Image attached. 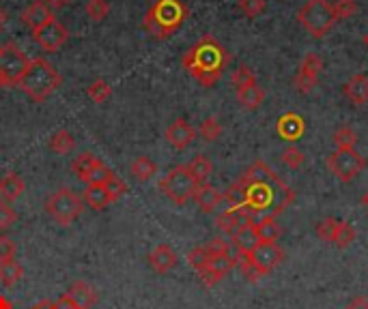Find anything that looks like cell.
Wrapping results in <instances>:
<instances>
[{
    "label": "cell",
    "instance_id": "cell-40",
    "mask_svg": "<svg viewBox=\"0 0 368 309\" xmlns=\"http://www.w3.org/2000/svg\"><path fill=\"white\" fill-rule=\"evenodd\" d=\"M235 258H237V267H239V271H241V275L248 279L250 283H256L263 275L259 273V269L254 267V262L250 260V255H239V253H235Z\"/></svg>",
    "mask_w": 368,
    "mask_h": 309
},
{
    "label": "cell",
    "instance_id": "cell-48",
    "mask_svg": "<svg viewBox=\"0 0 368 309\" xmlns=\"http://www.w3.org/2000/svg\"><path fill=\"white\" fill-rule=\"evenodd\" d=\"M15 221H17V213L11 209V204L0 202V232L9 230Z\"/></svg>",
    "mask_w": 368,
    "mask_h": 309
},
{
    "label": "cell",
    "instance_id": "cell-5",
    "mask_svg": "<svg viewBox=\"0 0 368 309\" xmlns=\"http://www.w3.org/2000/svg\"><path fill=\"white\" fill-rule=\"evenodd\" d=\"M298 22L314 39H321L334 29L336 17L328 0H308V3L298 11Z\"/></svg>",
    "mask_w": 368,
    "mask_h": 309
},
{
    "label": "cell",
    "instance_id": "cell-20",
    "mask_svg": "<svg viewBox=\"0 0 368 309\" xmlns=\"http://www.w3.org/2000/svg\"><path fill=\"white\" fill-rule=\"evenodd\" d=\"M342 93H345V97L353 103L355 108H362L368 103V77L362 75V73H355L351 75L347 84L342 86Z\"/></svg>",
    "mask_w": 368,
    "mask_h": 309
},
{
    "label": "cell",
    "instance_id": "cell-26",
    "mask_svg": "<svg viewBox=\"0 0 368 309\" xmlns=\"http://www.w3.org/2000/svg\"><path fill=\"white\" fill-rule=\"evenodd\" d=\"M84 202L91 206L93 211H104L108 204H112L104 185H86V189H84Z\"/></svg>",
    "mask_w": 368,
    "mask_h": 309
},
{
    "label": "cell",
    "instance_id": "cell-37",
    "mask_svg": "<svg viewBox=\"0 0 368 309\" xmlns=\"http://www.w3.org/2000/svg\"><path fill=\"white\" fill-rule=\"evenodd\" d=\"M332 140H334V146H336V148H355V144H358V134L353 132L351 127H340V129H336V132H334Z\"/></svg>",
    "mask_w": 368,
    "mask_h": 309
},
{
    "label": "cell",
    "instance_id": "cell-29",
    "mask_svg": "<svg viewBox=\"0 0 368 309\" xmlns=\"http://www.w3.org/2000/svg\"><path fill=\"white\" fill-rule=\"evenodd\" d=\"M130 172L136 180H140V183H146V180H151L158 172V166L149 159V157H138L132 161L130 166Z\"/></svg>",
    "mask_w": 368,
    "mask_h": 309
},
{
    "label": "cell",
    "instance_id": "cell-28",
    "mask_svg": "<svg viewBox=\"0 0 368 309\" xmlns=\"http://www.w3.org/2000/svg\"><path fill=\"white\" fill-rule=\"evenodd\" d=\"M187 170L192 172V176L196 178V183H207V178L211 176L213 172V164L209 157H205V154H196V157L187 164Z\"/></svg>",
    "mask_w": 368,
    "mask_h": 309
},
{
    "label": "cell",
    "instance_id": "cell-42",
    "mask_svg": "<svg viewBox=\"0 0 368 309\" xmlns=\"http://www.w3.org/2000/svg\"><path fill=\"white\" fill-rule=\"evenodd\" d=\"M108 13H110V3H108V0H89V3H86V15L93 22L106 19Z\"/></svg>",
    "mask_w": 368,
    "mask_h": 309
},
{
    "label": "cell",
    "instance_id": "cell-55",
    "mask_svg": "<svg viewBox=\"0 0 368 309\" xmlns=\"http://www.w3.org/2000/svg\"><path fill=\"white\" fill-rule=\"evenodd\" d=\"M364 45H366V47H368V33H366V35H364Z\"/></svg>",
    "mask_w": 368,
    "mask_h": 309
},
{
    "label": "cell",
    "instance_id": "cell-4",
    "mask_svg": "<svg viewBox=\"0 0 368 309\" xmlns=\"http://www.w3.org/2000/svg\"><path fill=\"white\" fill-rule=\"evenodd\" d=\"M63 82L61 73L47 63L45 58H33L29 63V69L26 73L22 75L20 80V90L31 97L35 103H43L47 97H50Z\"/></svg>",
    "mask_w": 368,
    "mask_h": 309
},
{
    "label": "cell",
    "instance_id": "cell-14",
    "mask_svg": "<svg viewBox=\"0 0 368 309\" xmlns=\"http://www.w3.org/2000/svg\"><path fill=\"white\" fill-rule=\"evenodd\" d=\"M237 267V258L233 253H227V255H217V258H211L209 260V267L205 271L199 273L203 286L207 288H213L215 283L222 281L233 269Z\"/></svg>",
    "mask_w": 368,
    "mask_h": 309
},
{
    "label": "cell",
    "instance_id": "cell-10",
    "mask_svg": "<svg viewBox=\"0 0 368 309\" xmlns=\"http://www.w3.org/2000/svg\"><path fill=\"white\" fill-rule=\"evenodd\" d=\"M321 69H323V58L314 54V52H308V54L302 58L300 63V69L296 73V90L302 93V95H310L319 82V75H321Z\"/></svg>",
    "mask_w": 368,
    "mask_h": 309
},
{
    "label": "cell",
    "instance_id": "cell-16",
    "mask_svg": "<svg viewBox=\"0 0 368 309\" xmlns=\"http://www.w3.org/2000/svg\"><path fill=\"white\" fill-rule=\"evenodd\" d=\"M52 19H54V13H52L50 7L43 3V0H35V3H31L26 9L22 11V22L26 24L33 33L39 31L41 26H45L47 22H52Z\"/></svg>",
    "mask_w": 368,
    "mask_h": 309
},
{
    "label": "cell",
    "instance_id": "cell-25",
    "mask_svg": "<svg viewBox=\"0 0 368 309\" xmlns=\"http://www.w3.org/2000/svg\"><path fill=\"white\" fill-rule=\"evenodd\" d=\"M259 243H261V241H259V237H256V232H254L252 225L239 230L237 235L233 237V247H235V251H237L239 255H248Z\"/></svg>",
    "mask_w": 368,
    "mask_h": 309
},
{
    "label": "cell",
    "instance_id": "cell-50",
    "mask_svg": "<svg viewBox=\"0 0 368 309\" xmlns=\"http://www.w3.org/2000/svg\"><path fill=\"white\" fill-rule=\"evenodd\" d=\"M342 309H368V299L366 296H355L353 301H349Z\"/></svg>",
    "mask_w": 368,
    "mask_h": 309
},
{
    "label": "cell",
    "instance_id": "cell-49",
    "mask_svg": "<svg viewBox=\"0 0 368 309\" xmlns=\"http://www.w3.org/2000/svg\"><path fill=\"white\" fill-rule=\"evenodd\" d=\"M13 255H15L13 241L7 239V237H0V262H3V260H13Z\"/></svg>",
    "mask_w": 368,
    "mask_h": 309
},
{
    "label": "cell",
    "instance_id": "cell-41",
    "mask_svg": "<svg viewBox=\"0 0 368 309\" xmlns=\"http://www.w3.org/2000/svg\"><path fill=\"white\" fill-rule=\"evenodd\" d=\"M89 97H91L95 103H106V101L112 97V86H110L106 80H95V82L89 86Z\"/></svg>",
    "mask_w": 368,
    "mask_h": 309
},
{
    "label": "cell",
    "instance_id": "cell-30",
    "mask_svg": "<svg viewBox=\"0 0 368 309\" xmlns=\"http://www.w3.org/2000/svg\"><path fill=\"white\" fill-rule=\"evenodd\" d=\"M355 237H358L355 228H353L349 221L340 219V221H338V228H336V235H334V243H332V245H336L338 249H347V247L355 241Z\"/></svg>",
    "mask_w": 368,
    "mask_h": 309
},
{
    "label": "cell",
    "instance_id": "cell-1",
    "mask_svg": "<svg viewBox=\"0 0 368 309\" xmlns=\"http://www.w3.org/2000/svg\"><path fill=\"white\" fill-rule=\"evenodd\" d=\"M245 187V206L256 215H274L278 217L296 202L293 191L284 180L265 161H254L239 178Z\"/></svg>",
    "mask_w": 368,
    "mask_h": 309
},
{
    "label": "cell",
    "instance_id": "cell-21",
    "mask_svg": "<svg viewBox=\"0 0 368 309\" xmlns=\"http://www.w3.org/2000/svg\"><path fill=\"white\" fill-rule=\"evenodd\" d=\"M256 237L261 243H278L280 235H282V228L278 223V217L274 215H261L256 217V221L252 223Z\"/></svg>",
    "mask_w": 368,
    "mask_h": 309
},
{
    "label": "cell",
    "instance_id": "cell-52",
    "mask_svg": "<svg viewBox=\"0 0 368 309\" xmlns=\"http://www.w3.org/2000/svg\"><path fill=\"white\" fill-rule=\"evenodd\" d=\"M0 309H13V303L5 294H0Z\"/></svg>",
    "mask_w": 368,
    "mask_h": 309
},
{
    "label": "cell",
    "instance_id": "cell-54",
    "mask_svg": "<svg viewBox=\"0 0 368 309\" xmlns=\"http://www.w3.org/2000/svg\"><path fill=\"white\" fill-rule=\"evenodd\" d=\"M3 26H5V11L0 9V31H3Z\"/></svg>",
    "mask_w": 368,
    "mask_h": 309
},
{
    "label": "cell",
    "instance_id": "cell-12",
    "mask_svg": "<svg viewBox=\"0 0 368 309\" xmlns=\"http://www.w3.org/2000/svg\"><path fill=\"white\" fill-rule=\"evenodd\" d=\"M248 255L261 275H269L286 258L284 249L278 243H259Z\"/></svg>",
    "mask_w": 368,
    "mask_h": 309
},
{
    "label": "cell",
    "instance_id": "cell-35",
    "mask_svg": "<svg viewBox=\"0 0 368 309\" xmlns=\"http://www.w3.org/2000/svg\"><path fill=\"white\" fill-rule=\"evenodd\" d=\"M224 202L229 204V209H239V206H245V187L241 180H235V183L224 191Z\"/></svg>",
    "mask_w": 368,
    "mask_h": 309
},
{
    "label": "cell",
    "instance_id": "cell-15",
    "mask_svg": "<svg viewBox=\"0 0 368 309\" xmlns=\"http://www.w3.org/2000/svg\"><path fill=\"white\" fill-rule=\"evenodd\" d=\"M166 140H168L170 146H175L177 150H185L196 140V129L185 118H177V120H173L168 125Z\"/></svg>",
    "mask_w": 368,
    "mask_h": 309
},
{
    "label": "cell",
    "instance_id": "cell-45",
    "mask_svg": "<svg viewBox=\"0 0 368 309\" xmlns=\"http://www.w3.org/2000/svg\"><path fill=\"white\" fill-rule=\"evenodd\" d=\"M110 168L108 166H104L102 161L97 164L89 174H86V178H84V185H106V180L110 178Z\"/></svg>",
    "mask_w": 368,
    "mask_h": 309
},
{
    "label": "cell",
    "instance_id": "cell-11",
    "mask_svg": "<svg viewBox=\"0 0 368 309\" xmlns=\"http://www.w3.org/2000/svg\"><path fill=\"white\" fill-rule=\"evenodd\" d=\"M256 221V215L248 209V206H239V209H227L215 217V225L220 232H224L231 239L237 235L239 230L248 228Z\"/></svg>",
    "mask_w": 368,
    "mask_h": 309
},
{
    "label": "cell",
    "instance_id": "cell-32",
    "mask_svg": "<svg viewBox=\"0 0 368 309\" xmlns=\"http://www.w3.org/2000/svg\"><path fill=\"white\" fill-rule=\"evenodd\" d=\"M100 164V159L95 157L93 152H82V154H78L76 157V161H73V166H71V170H73V174H76L82 183H84V178H86V174Z\"/></svg>",
    "mask_w": 368,
    "mask_h": 309
},
{
    "label": "cell",
    "instance_id": "cell-2",
    "mask_svg": "<svg viewBox=\"0 0 368 309\" xmlns=\"http://www.w3.org/2000/svg\"><path fill=\"white\" fill-rule=\"evenodd\" d=\"M229 63H231V54L227 52V47L211 35L201 37L183 54L185 71L205 88H211L222 77Z\"/></svg>",
    "mask_w": 368,
    "mask_h": 309
},
{
    "label": "cell",
    "instance_id": "cell-33",
    "mask_svg": "<svg viewBox=\"0 0 368 309\" xmlns=\"http://www.w3.org/2000/svg\"><path fill=\"white\" fill-rule=\"evenodd\" d=\"M280 161H282L286 168H291V170H300V168L304 166L306 157H304V152H302V148H300V146L291 144V146H286V148L282 150V154H280Z\"/></svg>",
    "mask_w": 368,
    "mask_h": 309
},
{
    "label": "cell",
    "instance_id": "cell-27",
    "mask_svg": "<svg viewBox=\"0 0 368 309\" xmlns=\"http://www.w3.org/2000/svg\"><path fill=\"white\" fill-rule=\"evenodd\" d=\"M24 275V267L17 260H3L0 262V283L5 288H11L22 279Z\"/></svg>",
    "mask_w": 368,
    "mask_h": 309
},
{
    "label": "cell",
    "instance_id": "cell-17",
    "mask_svg": "<svg viewBox=\"0 0 368 309\" xmlns=\"http://www.w3.org/2000/svg\"><path fill=\"white\" fill-rule=\"evenodd\" d=\"M276 132H278L280 138H284V140H289V142H298V140L304 136V132H306V122H304V118H302L300 114L286 112L284 116L278 118Z\"/></svg>",
    "mask_w": 368,
    "mask_h": 309
},
{
    "label": "cell",
    "instance_id": "cell-19",
    "mask_svg": "<svg viewBox=\"0 0 368 309\" xmlns=\"http://www.w3.org/2000/svg\"><path fill=\"white\" fill-rule=\"evenodd\" d=\"M149 264L158 273H168V271H173L179 264V255L170 245L162 243L149 253Z\"/></svg>",
    "mask_w": 368,
    "mask_h": 309
},
{
    "label": "cell",
    "instance_id": "cell-23",
    "mask_svg": "<svg viewBox=\"0 0 368 309\" xmlns=\"http://www.w3.org/2000/svg\"><path fill=\"white\" fill-rule=\"evenodd\" d=\"M24 189H26V183H24L22 176H17L15 172H9L0 178V198L7 204L15 202L24 193Z\"/></svg>",
    "mask_w": 368,
    "mask_h": 309
},
{
    "label": "cell",
    "instance_id": "cell-51",
    "mask_svg": "<svg viewBox=\"0 0 368 309\" xmlns=\"http://www.w3.org/2000/svg\"><path fill=\"white\" fill-rule=\"evenodd\" d=\"M43 3L50 7L52 11H59V9H65L71 3V0H43Z\"/></svg>",
    "mask_w": 368,
    "mask_h": 309
},
{
    "label": "cell",
    "instance_id": "cell-44",
    "mask_svg": "<svg viewBox=\"0 0 368 309\" xmlns=\"http://www.w3.org/2000/svg\"><path fill=\"white\" fill-rule=\"evenodd\" d=\"M332 11L336 19H349L358 13V3L355 0H336L332 5Z\"/></svg>",
    "mask_w": 368,
    "mask_h": 309
},
{
    "label": "cell",
    "instance_id": "cell-3",
    "mask_svg": "<svg viewBox=\"0 0 368 309\" xmlns=\"http://www.w3.org/2000/svg\"><path fill=\"white\" fill-rule=\"evenodd\" d=\"M190 15V9L183 0H155L144 15V29L155 39L173 37Z\"/></svg>",
    "mask_w": 368,
    "mask_h": 309
},
{
    "label": "cell",
    "instance_id": "cell-36",
    "mask_svg": "<svg viewBox=\"0 0 368 309\" xmlns=\"http://www.w3.org/2000/svg\"><path fill=\"white\" fill-rule=\"evenodd\" d=\"M231 82H233V86H235V90H237V88H243V86L256 84V75H254V71H252L248 65H239V67L233 71V75H231Z\"/></svg>",
    "mask_w": 368,
    "mask_h": 309
},
{
    "label": "cell",
    "instance_id": "cell-9",
    "mask_svg": "<svg viewBox=\"0 0 368 309\" xmlns=\"http://www.w3.org/2000/svg\"><path fill=\"white\" fill-rule=\"evenodd\" d=\"M31 58L15 43L0 47V88L17 86L22 75L26 73Z\"/></svg>",
    "mask_w": 368,
    "mask_h": 309
},
{
    "label": "cell",
    "instance_id": "cell-38",
    "mask_svg": "<svg viewBox=\"0 0 368 309\" xmlns=\"http://www.w3.org/2000/svg\"><path fill=\"white\" fill-rule=\"evenodd\" d=\"M338 221L340 219H336V217H325V219H321L316 223V237L321 239L323 243H334V235H336V228H338Z\"/></svg>",
    "mask_w": 368,
    "mask_h": 309
},
{
    "label": "cell",
    "instance_id": "cell-31",
    "mask_svg": "<svg viewBox=\"0 0 368 309\" xmlns=\"http://www.w3.org/2000/svg\"><path fill=\"white\" fill-rule=\"evenodd\" d=\"M50 148L59 154H69L73 148H76V140L67 132V129H59V132L52 134L50 138Z\"/></svg>",
    "mask_w": 368,
    "mask_h": 309
},
{
    "label": "cell",
    "instance_id": "cell-18",
    "mask_svg": "<svg viewBox=\"0 0 368 309\" xmlns=\"http://www.w3.org/2000/svg\"><path fill=\"white\" fill-rule=\"evenodd\" d=\"M192 200L199 204V209L203 213H213L217 206L224 202V193L220 191V189H215L211 183H201L199 187H196Z\"/></svg>",
    "mask_w": 368,
    "mask_h": 309
},
{
    "label": "cell",
    "instance_id": "cell-22",
    "mask_svg": "<svg viewBox=\"0 0 368 309\" xmlns=\"http://www.w3.org/2000/svg\"><path fill=\"white\" fill-rule=\"evenodd\" d=\"M67 296L78 305V309H91L97 303V292L86 281L73 283V286L69 288V292H67Z\"/></svg>",
    "mask_w": 368,
    "mask_h": 309
},
{
    "label": "cell",
    "instance_id": "cell-53",
    "mask_svg": "<svg viewBox=\"0 0 368 309\" xmlns=\"http://www.w3.org/2000/svg\"><path fill=\"white\" fill-rule=\"evenodd\" d=\"M360 202H362V206H364V211L368 213V189H366V193L362 196V200H360Z\"/></svg>",
    "mask_w": 368,
    "mask_h": 309
},
{
    "label": "cell",
    "instance_id": "cell-43",
    "mask_svg": "<svg viewBox=\"0 0 368 309\" xmlns=\"http://www.w3.org/2000/svg\"><path fill=\"white\" fill-rule=\"evenodd\" d=\"M106 191H108V198H110V202H116L121 196H125V191H128V183L123 178H118L114 172L110 174V178L106 180Z\"/></svg>",
    "mask_w": 368,
    "mask_h": 309
},
{
    "label": "cell",
    "instance_id": "cell-46",
    "mask_svg": "<svg viewBox=\"0 0 368 309\" xmlns=\"http://www.w3.org/2000/svg\"><path fill=\"white\" fill-rule=\"evenodd\" d=\"M237 7L245 17H259L265 11V0H237Z\"/></svg>",
    "mask_w": 368,
    "mask_h": 309
},
{
    "label": "cell",
    "instance_id": "cell-7",
    "mask_svg": "<svg viewBox=\"0 0 368 309\" xmlns=\"http://www.w3.org/2000/svg\"><path fill=\"white\" fill-rule=\"evenodd\" d=\"M82 200L78 193H73L71 189L63 187L59 191H54L45 202V211L56 223L61 225H69L76 221L82 215Z\"/></svg>",
    "mask_w": 368,
    "mask_h": 309
},
{
    "label": "cell",
    "instance_id": "cell-39",
    "mask_svg": "<svg viewBox=\"0 0 368 309\" xmlns=\"http://www.w3.org/2000/svg\"><path fill=\"white\" fill-rule=\"evenodd\" d=\"M209 253H207V249L205 247H194L190 253H187V264L196 271V273H201V271H205L207 267H209Z\"/></svg>",
    "mask_w": 368,
    "mask_h": 309
},
{
    "label": "cell",
    "instance_id": "cell-6",
    "mask_svg": "<svg viewBox=\"0 0 368 309\" xmlns=\"http://www.w3.org/2000/svg\"><path fill=\"white\" fill-rule=\"evenodd\" d=\"M196 187H199V183H196V178L192 176L187 166H175L160 180L162 193L179 206L187 204L194 198Z\"/></svg>",
    "mask_w": 368,
    "mask_h": 309
},
{
    "label": "cell",
    "instance_id": "cell-34",
    "mask_svg": "<svg viewBox=\"0 0 368 309\" xmlns=\"http://www.w3.org/2000/svg\"><path fill=\"white\" fill-rule=\"evenodd\" d=\"M196 134H201V138H203L205 142H215L220 136H222V125H220V120H217L215 116H207V118L201 122L199 132H196Z\"/></svg>",
    "mask_w": 368,
    "mask_h": 309
},
{
    "label": "cell",
    "instance_id": "cell-47",
    "mask_svg": "<svg viewBox=\"0 0 368 309\" xmlns=\"http://www.w3.org/2000/svg\"><path fill=\"white\" fill-rule=\"evenodd\" d=\"M205 249H207L209 258L227 255V253H231V243H229V241H224L222 237H215V239H211V241H209V245H205Z\"/></svg>",
    "mask_w": 368,
    "mask_h": 309
},
{
    "label": "cell",
    "instance_id": "cell-8",
    "mask_svg": "<svg viewBox=\"0 0 368 309\" xmlns=\"http://www.w3.org/2000/svg\"><path fill=\"white\" fill-rule=\"evenodd\" d=\"M325 166L340 183H351V180H355L364 172L366 159L355 148H336L328 157Z\"/></svg>",
    "mask_w": 368,
    "mask_h": 309
},
{
    "label": "cell",
    "instance_id": "cell-24",
    "mask_svg": "<svg viewBox=\"0 0 368 309\" xmlns=\"http://www.w3.org/2000/svg\"><path fill=\"white\" fill-rule=\"evenodd\" d=\"M235 95H237V101L241 103V108L243 110H250V112L259 110L263 106V101H265V90L259 84H250V86L237 88Z\"/></svg>",
    "mask_w": 368,
    "mask_h": 309
},
{
    "label": "cell",
    "instance_id": "cell-13",
    "mask_svg": "<svg viewBox=\"0 0 368 309\" xmlns=\"http://www.w3.org/2000/svg\"><path fill=\"white\" fill-rule=\"evenodd\" d=\"M33 39H35L45 52H59V49L67 43V39H69V31L65 29L61 22L52 19V22H47L45 26H41L39 31H35V33H33Z\"/></svg>",
    "mask_w": 368,
    "mask_h": 309
}]
</instances>
